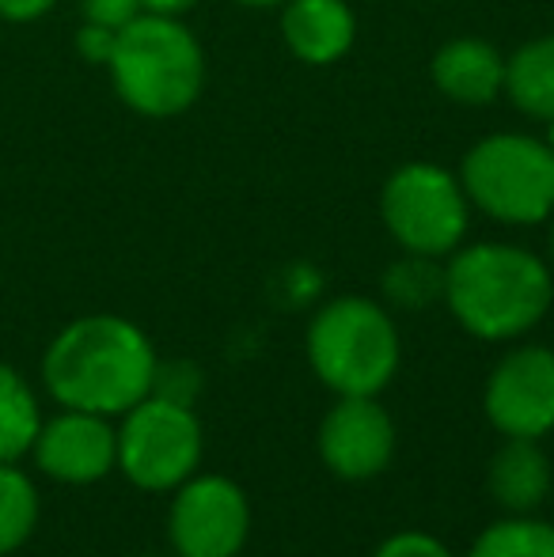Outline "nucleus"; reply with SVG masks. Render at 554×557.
<instances>
[{"label":"nucleus","instance_id":"obj_1","mask_svg":"<svg viewBox=\"0 0 554 557\" xmlns=\"http://www.w3.org/2000/svg\"><path fill=\"white\" fill-rule=\"evenodd\" d=\"M156 360L137 323L122 315H81L46 345L42 383L61 410L122 418L152 395Z\"/></svg>","mask_w":554,"mask_h":557},{"label":"nucleus","instance_id":"obj_2","mask_svg":"<svg viewBox=\"0 0 554 557\" xmlns=\"http://www.w3.org/2000/svg\"><path fill=\"white\" fill-rule=\"evenodd\" d=\"M444 304L479 342H513L547 319L554 273L517 243H471L444 262Z\"/></svg>","mask_w":554,"mask_h":557},{"label":"nucleus","instance_id":"obj_3","mask_svg":"<svg viewBox=\"0 0 554 557\" xmlns=\"http://www.w3.org/2000/svg\"><path fill=\"white\" fill-rule=\"evenodd\" d=\"M114 96L145 117L190 111L206 84V50L178 15L140 12L119 30L111 61Z\"/></svg>","mask_w":554,"mask_h":557},{"label":"nucleus","instance_id":"obj_4","mask_svg":"<svg viewBox=\"0 0 554 557\" xmlns=\"http://www.w3.org/2000/svg\"><path fill=\"white\" fill-rule=\"evenodd\" d=\"M316 380L334 395H380L395 380L403 337L387 308L369 296H338L323 304L304 334Z\"/></svg>","mask_w":554,"mask_h":557},{"label":"nucleus","instance_id":"obj_5","mask_svg":"<svg viewBox=\"0 0 554 557\" xmlns=\"http://www.w3.org/2000/svg\"><path fill=\"white\" fill-rule=\"evenodd\" d=\"M471 209L497 224L528 227L554 216V152L528 133H490L459 163Z\"/></svg>","mask_w":554,"mask_h":557},{"label":"nucleus","instance_id":"obj_6","mask_svg":"<svg viewBox=\"0 0 554 557\" xmlns=\"http://www.w3.org/2000/svg\"><path fill=\"white\" fill-rule=\"evenodd\" d=\"M380 216L384 227L403 250L429 258H448L464 247L467 224H471V201H467L459 175L415 160L387 175L380 190Z\"/></svg>","mask_w":554,"mask_h":557},{"label":"nucleus","instance_id":"obj_7","mask_svg":"<svg viewBox=\"0 0 554 557\" xmlns=\"http://www.w3.org/2000/svg\"><path fill=\"white\" fill-rule=\"evenodd\" d=\"M201 421L194 406L168 398H140L134 410L122 413L119 425V470L145 493L178 490L201 467Z\"/></svg>","mask_w":554,"mask_h":557},{"label":"nucleus","instance_id":"obj_8","mask_svg":"<svg viewBox=\"0 0 554 557\" xmlns=\"http://www.w3.org/2000/svg\"><path fill=\"white\" fill-rule=\"evenodd\" d=\"M251 535L247 493L224 474H194L168 508V539L178 557H239Z\"/></svg>","mask_w":554,"mask_h":557},{"label":"nucleus","instance_id":"obj_9","mask_svg":"<svg viewBox=\"0 0 554 557\" xmlns=\"http://www.w3.org/2000/svg\"><path fill=\"white\" fill-rule=\"evenodd\" d=\"M482 413L502 436L540 441L554 429V349L517 345L487 375Z\"/></svg>","mask_w":554,"mask_h":557},{"label":"nucleus","instance_id":"obj_10","mask_svg":"<svg viewBox=\"0 0 554 557\" xmlns=\"http://www.w3.org/2000/svg\"><path fill=\"white\" fill-rule=\"evenodd\" d=\"M319 459L342 482L384 474L395 455V421L380 395H342L319 421Z\"/></svg>","mask_w":554,"mask_h":557},{"label":"nucleus","instance_id":"obj_11","mask_svg":"<svg viewBox=\"0 0 554 557\" xmlns=\"http://www.w3.org/2000/svg\"><path fill=\"white\" fill-rule=\"evenodd\" d=\"M30 459L50 482L96 485L119 467V429L99 413L61 410L58 418L42 421Z\"/></svg>","mask_w":554,"mask_h":557},{"label":"nucleus","instance_id":"obj_12","mask_svg":"<svg viewBox=\"0 0 554 557\" xmlns=\"http://www.w3.org/2000/svg\"><path fill=\"white\" fill-rule=\"evenodd\" d=\"M281 38L304 65H334L357 42V15L346 0H285Z\"/></svg>","mask_w":554,"mask_h":557},{"label":"nucleus","instance_id":"obj_13","mask_svg":"<svg viewBox=\"0 0 554 557\" xmlns=\"http://www.w3.org/2000/svg\"><path fill=\"white\" fill-rule=\"evenodd\" d=\"M429 76L459 107H490L505 91V58L487 38H448L429 61Z\"/></svg>","mask_w":554,"mask_h":557},{"label":"nucleus","instance_id":"obj_14","mask_svg":"<svg viewBox=\"0 0 554 557\" xmlns=\"http://www.w3.org/2000/svg\"><path fill=\"white\" fill-rule=\"evenodd\" d=\"M554 485V467L540 441L505 436V444L490 455L487 490L509 516H532L547 500Z\"/></svg>","mask_w":554,"mask_h":557},{"label":"nucleus","instance_id":"obj_15","mask_svg":"<svg viewBox=\"0 0 554 557\" xmlns=\"http://www.w3.org/2000/svg\"><path fill=\"white\" fill-rule=\"evenodd\" d=\"M505 96L535 122L554 117V35H540L505 58Z\"/></svg>","mask_w":554,"mask_h":557},{"label":"nucleus","instance_id":"obj_16","mask_svg":"<svg viewBox=\"0 0 554 557\" xmlns=\"http://www.w3.org/2000/svg\"><path fill=\"white\" fill-rule=\"evenodd\" d=\"M42 429V410L30 383L0 360V462H20L30 455L35 436Z\"/></svg>","mask_w":554,"mask_h":557},{"label":"nucleus","instance_id":"obj_17","mask_svg":"<svg viewBox=\"0 0 554 557\" xmlns=\"http://www.w3.org/2000/svg\"><path fill=\"white\" fill-rule=\"evenodd\" d=\"M38 528V490L15 462H0V557L27 546Z\"/></svg>","mask_w":554,"mask_h":557},{"label":"nucleus","instance_id":"obj_18","mask_svg":"<svg viewBox=\"0 0 554 557\" xmlns=\"http://www.w3.org/2000/svg\"><path fill=\"white\" fill-rule=\"evenodd\" d=\"M467 557H554V523L532 516H505L471 543Z\"/></svg>","mask_w":554,"mask_h":557},{"label":"nucleus","instance_id":"obj_19","mask_svg":"<svg viewBox=\"0 0 554 557\" xmlns=\"http://www.w3.org/2000/svg\"><path fill=\"white\" fill-rule=\"evenodd\" d=\"M384 296H387V304H395V308H403V311H426L429 304L444 300L441 258L403 250L399 262H392L384 270Z\"/></svg>","mask_w":554,"mask_h":557},{"label":"nucleus","instance_id":"obj_20","mask_svg":"<svg viewBox=\"0 0 554 557\" xmlns=\"http://www.w3.org/2000/svg\"><path fill=\"white\" fill-rule=\"evenodd\" d=\"M201 391V372L190 360H156V375H152V395L168 398L178 406H194Z\"/></svg>","mask_w":554,"mask_h":557},{"label":"nucleus","instance_id":"obj_21","mask_svg":"<svg viewBox=\"0 0 554 557\" xmlns=\"http://www.w3.org/2000/svg\"><path fill=\"white\" fill-rule=\"evenodd\" d=\"M372 557H456V554L441 539L426 535V531H399V535L384 539Z\"/></svg>","mask_w":554,"mask_h":557},{"label":"nucleus","instance_id":"obj_22","mask_svg":"<svg viewBox=\"0 0 554 557\" xmlns=\"http://www.w3.org/2000/svg\"><path fill=\"white\" fill-rule=\"evenodd\" d=\"M81 15H84V23L122 30L126 23H134L140 15V4L137 0H81Z\"/></svg>","mask_w":554,"mask_h":557},{"label":"nucleus","instance_id":"obj_23","mask_svg":"<svg viewBox=\"0 0 554 557\" xmlns=\"http://www.w3.org/2000/svg\"><path fill=\"white\" fill-rule=\"evenodd\" d=\"M114 38H119V30L96 27V23H81V30H76V53H81L88 65H107V61H111V50H114Z\"/></svg>","mask_w":554,"mask_h":557},{"label":"nucleus","instance_id":"obj_24","mask_svg":"<svg viewBox=\"0 0 554 557\" xmlns=\"http://www.w3.org/2000/svg\"><path fill=\"white\" fill-rule=\"evenodd\" d=\"M58 0H0V20L8 23H35L53 12Z\"/></svg>","mask_w":554,"mask_h":557},{"label":"nucleus","instance_id":"obj_25","mask_svg":"<svg viewBox=\"0 0 554 557\" xmlns=\"http://www.w3.org/2000/svg\"><path fill=\"white\" fill-rule=\"evenodd\" d=\"M140 12H152V15H183L190 12L198 0H137Z\"/></svg>","mask_w":554,"mask_h":557},{"label":"nucleus","instance_id":"obj_26","mask_svg":"<svg viewBox=\"0 0 554 557\" xmlns=\"http://www.w3.org/2000/svg\"><path fill=\"white\" fill-rule=\"evenodd\" d=\"M236 4H244V8H281L285 0H236Z\"/></svg>","mask_w":554,"mask_h":557},{"label":"nucleus","instance_id":"obj_27","mask_svg":"<svg viewBox=\"0 0 554 557\" xmlns=\"http://www.w3.org/2000/svg\"><path fill=\"white\" fill-rule=\"evenodd\" d=\"M543 140H547V148H551V152H554V117H551V122H547V137H543Z\"/></svg>","mask_w":554,"mask_h":557},{"label":"nucleus","instance_id":"obj_28","mask_svg":"<svg viewBox=\"0 0 554 557\" xmlns=\"http://www.w3.org/2000/svg\"><path fill=\"white\" fill-rule=\"evenodd\" d=\"M547 243H551V262H554V216H551V235H547Z\"/></svg>","mask_w":554,"mask_h":557},{"label":"nucleus","instance_id":"obj_29","mask_svg":"<svg viewBox=\"0 0 554 557\" xmlns=\"http://www.w3.org/2000/svg\"><path fill=\"white\" fill-rule=\"evenodd\" d=\"M145 557H178L175 550H171V554H145Z\"/></svg>","mask_w":554,"mask_h":557}]
</instances>
